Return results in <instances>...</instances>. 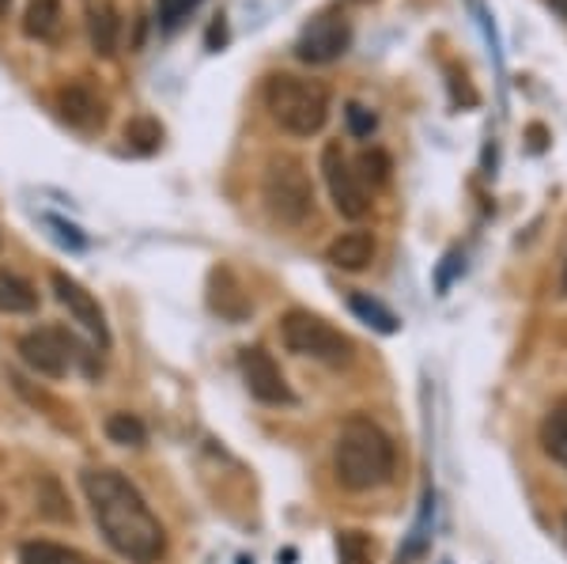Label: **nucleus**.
<instances>
[{"label":"nucleus","instance_id":"f257e3e1","mask_svg":"<svg viewBox=\"0 0 567 564\" xmlns=\"http://www.w3.org/2000/svg\"><path fill=\"white\" fill-rule=\"evenodd\" d=\"M80 485H84V496L99 531H103L106 545L117 557L133 564H155L167 553V531L152 515V507L144 504V496L136 493L130 478H122L117 470L99 466V470H84Z\"/></svg>","mask_w":567,"mask_h":564},{"label":"nucleus","instance_id":"f03ea898","mask_svg":"<svg viewBox=\"0 0 567 564\" xmlns=\"http://www.w3.org/2000/svg\"><path fill=\"white\" fill-rule=\"evenodd\" d=\"M333 470L349 493H371L382 489L398 470V451L393 440L368 417H352L344 421V429L337 432L333 448Z\"/></svg>","mask_w":567,"mask_h":564},{"label":"nucleus","instance_id":"7ed1b4c3","mask_svg":"<svg viewBox=\"0 0 567 564\" xmlns=\"http://www.w3.org/2000/svg\"><path fill=\"white\" fill-rule=\"evenodd\" d=\"M265 106H269L272 122L291 136H310L326 125L329 117V91L318 80L291 76L277 72L265 84Z\"/></svg>","mask_w":567,"mask_h":564},{"label":"nucleus","instance_id":"20e7f679","mask_svg":"<svg viewBox=\"0 0 567 564\" xmlns=\"http://www.w3.org/2000/svg\"><path fill=\"white\" fill-rule=\"evenodd\" d=\"M261 194L269 213L280 224H303L315 213V186H310L307 167L296 156H272L265 167Z\"/></svg>","mask_w":567,"mask_h":564},{"label":"nucleus","instance_id":"39448f33","mask_svg":"<svg viewBox=\"0 0 567 564\" xmlns=\"http://www.w3.org/2000/svg\"><path fill=\"white\" fill-rule=\"evenodd\" d=\"M280 341L296 357L322 360L329 368H344L352 360V341L337 326H329L326 318L299 311V307L280 318Z\"/></svg>","mask_w":567,"mask_h":564},{"label":"nucleus","instance_id":"423d86ee","mask_svg":"<svg viewBox=\"0 0 567 564\" xmlns=\"http://www.w3.org/2000/svg\"><path fill=\"white\" fill-rule=\"evenodd\" d=\"M349 45H352L349 20H344L337 8H326V12H318L315 20L299 31L296 53H299V61H307V65H326V61L344 58Z\"/></svg>","mask_w":567,"mask_h":564},{"label":"nucleus","instance_id":"0eeeda50","mask_svg":"<svg viewBox=\"0 0 567 564\" xmlns=\"http://www.w3.org/2000/svg\"><path fill=\"white\" fill-rule=\"evenodd\" d=\"M322 175H326V186H329V197H333L337 213H341L344 221H363V216H368V208H371V197H368L363 178L352 171L349 156L341 152V144H326Z\"/></svg>","mask_w":567,"mask_h":564},{"label":"nucleus","instance_id":"6e6552de","mask_svg":"<svg viewBox=\"0 0 567 564\" xmlns=\"http://www.w3.org/2000/svg\"><path fill=\"white\" fill-rule=\"evenodd\" d=\"M72 357H76V341L58 326H42V330H31L20 338V360L45 379L69 376Z\"/></svg>","mask_w":567,"mask_h":564},{"label":"nucleus","instance_id":"1a4fd4ad","mask_svg":"<svg viewBox=\"0 0 567 564\" xmlns=\"http://www.w3.org/2000/svg\"><path fill=\"white\" fill-rule=\"evenodd\" d=\"M50 285H53V296H58V304L65 307V311L72 315V322H80L84 330L95 338L99 345H110V330H106V318H103V307H99V299L87 293L80 280H72L69 273L53 269L50 273Z\"/></svg>","mask_w":567,"mask_h":564},{"label":"nucleus","instance_id":"9d476101","mask_svg":"<svg viewBox=\"0 0 567 564\" xmlns=\"http://www.w3.org/2000/svg\"><path fill=\"white\" fill-rule=\"evenodd\" d=\"M243 379L246 387H250V394L258 398L265 406H291L296 402V394H291V387L284 383V371L277 368V360L269 357L265 349H243Z\"/></svg>","mask_w":567,"mask_h":564},{"label":"nucleus","instance_id":"9b49d317","mask_svg":"<svg viewBox=\"0 0 567 564\" xmlns=\"http://www.w3.org/2000/svg\"><path fill=\"white\" fill-rule=\"evenodd\" d=\"M58 111L65 117L69 125H76V130H87V125L103 122V103H99V95L84 84H69L58 91Z\"/></svg>","mask_w":567,"mask_h":564},{"label":"nucleus","instance_id":"f8f14e48","mask_svg":"<svg viewBox=\"0 0 567 564\" xmlns=\"http://www.w3.org/2000/svg\"><path fill=\"white\" fill-rule=\"evenodd\" d=\"M326 258L344 273H360L371 266L374 258V235L371 232H344L341 239L329 243Z\"/></svg>","mask_w":567,"mask_h":564},{"label":"nucleus","instance_id":"ddd939ff","mask_svg":"<svg viewBox=\"0 0 567 564\" xmlns=\"http://www.w3.org/2000/svg\"><path fill=\"white\" fill-rule=\"evenodd\" d=\"M39 311V293L16 277L12 269H0V315H31Z\"/></svg>","mask_w":567,"mask_h":564},{"label":"nucleus","instance_id":"4468645a","mask_svg":"<svg viewBox=\"0 0 567 564\" xmlns=\"http://www.w3.org/2000/svg\"><path fill=\"white\" fill-rule=\"evenodd\" d=\"M61 20H65L61 0H31V4H27V16H23V31L39 42H50V39H58Z\"/></svg>","mask_w":567,"mask_h":564},{"label":"nucleus","instance_id":"2eb2a0df","mask_svg":"<svg viewBox=\"0 0 567 564\" xmlns=\"http://www.w3.org/2000/svg\"><path fill=\"white\" fill-rule=\"evenodd\" d=\"M87 34H91V45H95L99 58H114L117 50V12L114 4H95L87 12Z\"/></svg>","mask_w":567,"mask_h":564},{"label":"nucleus","instance_id":"dca6fc26","mask_svg":"<svg viewBox=\"0 0 567 564\" xmlns=\"http://www.w3.org/2000/svg\"><path fill=\"white\" fill-rule=\"evenodd\" d=\"M542 448L548 459H556L567 466V398H560L542 421Z\"/></svg>","mask_w":567,"mask_h":564},{"label":"nucleus","instance_id":"f3484780","mask_svg":"<svg viewBox=\"0 0 567 564\" xmlns=\"http://www.w3.org/2000/svg\"><path fill=\"white\" fill-rule=\"evenodd\" d=\"M20 564H84V557L58 542H27L20 550Z\"/></svg>","mask_w":567,"mask_h":564},{"label":"nucleus","instance_id":"a211bd4d","mask_svg":"<svg viewBox=\"0 0 567 564\" xmlns=\"http://www.w3.org/2000/svg\"><path fill=\"white\" fill-rule=\"evenodd\" d=\"M125 141H130L133 152L152 156V152H159V144H163V125L155 122V117H133V122L125 125Z\"/></svg>","mask_w":567,"mask_h":564},{"label":"nucleus","instance_id":"6ab92c4d","mask_svg":"<svg viewBox=\"0 0 567 564\" xmlns=\"http://www.w3.org/2000/svg\"><path fill=\"white\" fill-rule=\"evenodd\" d=\"M106 435H110V443H122V448H141V443L148 440L144 424L136 421L133 413H114V417H106Z\"/></svg>","mask_w":567,"mask_h":564},{"label":"nucleus","instance_id":"aec40b11","mask_svg":"<svg viewBox=\"0 0 567 564\" xmlns=\"http://www.w3.org/2000/svg\"><path fill=\"white\" fill-rule=\"evenodd\" d=\"M349 307H352V311L360 315L368 326H374V330H382V334H393V330H398V318H393V315L386 311V307L379 304V299H371V296H352V299H349Z\"/></svg>","mask_w":567,"mask_h":564},{"label":"nucleus","instance_id":"412c9836","mask_svg":"<svg viewBox=\"0 0 567 564\" xmlns=\"http://www.w3.org/2000/svg\"><path fill=\"white\" fill-rule=\"evenodd\" d=\"M337 557L341 564H371V539L360 531H341L337 534Z\"/></svg>","mask_w":567,"mask_h":564},{"label":"nucleus","instance_id":"4be33fe9","mask_svg":"<svg viewBox=\"0 0 567 564\" xmlns=\"http://www.w3.org/2000/svg\"><path fill=\"white\" fill-rule=\"evenodd\" d=\"M363 182H371V186H382V182L390 178V156L386 152H379V148H371V152H363L360 156V171H355Z\"/></svg>","mask_w":567,"mask_h":564},{"label":"nucleus","instance_id":"5701e85b","mask_svg":"<svg viewBox=\"0 0 567 564\" xmlns=\"http://www.w3.org/2000/svg\"><path fill=\"white\" fill-rule=\"evenodd\" d=\"M155 4H159V20H163V27H178V23L186 20V16L200 4V0H155Z\"/></svg>","mask_w":567,"mask_h":564},{"label":"nucleus","instance_id":"b1692460","mask_svg":"<svg viewBox=\"0 0 567 564\" xmlns=\"http://www.w3.org/2000/svg\"><path fill=\"white\" fill-rule=\"evenodd\" d=\"M344 117H349V130L355 136H371L374 133V125H379V117H374L368 106H360V103H349L344 106Z\"/></svg>","mask_w":567,"mask_h":564},{"label":"nucleus","instance_id":"393cba45","mask_svg":"<svg viewBox=\"0 0 567 564\" xmlns=\"http://www.w3.org/2000/svg\"><path fill=\"white\" fill-rule=\"evenodd\" d=\"M548 4H553V8H556V12H560V16H564V20H567V0H548Z\"/></svg>","mask_w":567,"mask_h":564},{"label":"nucleus","instance_id":"a878e982","mask_svg":"<svg viewBox=\"0 0 567 564\" xmlns=\"http://www.w3.org/2000/svg\"><path fill=\"white\" fill-rule=\"evenodd\" d=\"M560 288H564V296H567V258H564V280H560Z\"/></svg>","mask_w":567,"mask_h":564},{"label":"nucleus","instance_id":"bb28decb","mask_svg":"<svg viewBox=\"0 0 567 564\" xmlns=\"http://www.w3.org/2000/svg\"><path fill=\"white\" fill-rule=\"evenodd\" d=\"M8 4H12V0H0V16H4V12H8Z\"/></svg>","mask_w":567,"mask_h":564},{"label":"nucleus","instance_id":"cd10ccee","mask_svg":"<svg viewBox=\"0 0 567 564\" xmlns=\"http://www.w3.org/2000/svg\"><path fill=\"white\" fill-rule=\"evenodd\" d=\"M352 4H374V0H352Z\"/></svg>","mask_w":567,"mask_h":564},{"label":"nucleus","instance_id":"c85d7f7f","mask_svg":"<svg viewBox=\"0 0 567 564\" xmlns=\"http://www.w3.org/2000/svg\"><path fill=\"white\" fill-rule=\"evenodd\" d=\"M564 526H567V523H564Z\"/></svg>","mask_w":567,"mask_h":564}]
</instances>
